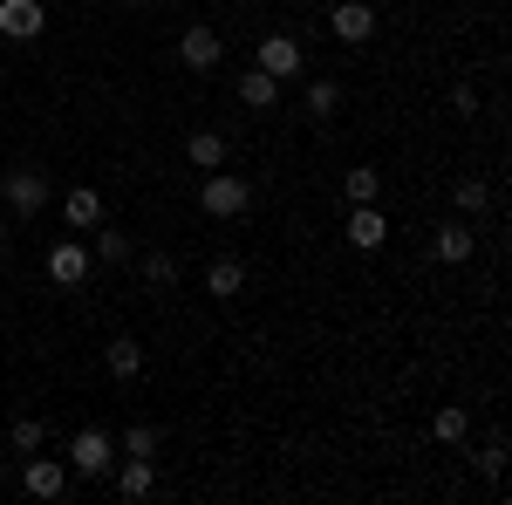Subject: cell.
<instances>
[{"label": "cell", "mask_w": 512, "mask_h": 505, "mask_svg": "<svg viewBox=\"0 0 512 505\" xmlns=\"http://www.w3.org/2000/svg\"><path fill=\"white\" fill-rule=\"evenodd\" d=\"M198 205L212 212V219H239L246 205H253V185L233 178V171H205V185H198Z\"/></svg>", "instance_id": "cell-1"}, {"label": "cell", "mask_w": 512, "mask_h": 505, "mask_svg": "<svg viewBox=\"0 0 512 505\" xmlns=\"http://www.w3.org/2000/svg\"><path fill=\"white\" fill-rule=\"evenodd\" d=\"M110 465H117L110 430H82V437H69V471H82V478H103Z\"/></svg>", "instance_id": "cell-2"}, {"label": "cell", "mask_w": 512, "mask_h": 505, "mask_svg": "<svg viewBox=\"0 0 512 505\" xmlns=\"http://www.w3.org/2000/svg\"><path fill=\"white\" fill-rule=\"evenodd\" d=\"M0 205H7L14 219H35L41 205H48V178H41V171H7V185H0Z\"/></svg>", "instance_id": "cell-3"}, {"label": "cell", "mask_w": 512, "mask_h": 505, "mask_svg": "<svg viewBox=\"0 0 512 505\" xmlns=\"http://www.w3.org/2000/svg\"><path fill=\"white\" fill-rule=\"evenodd\" d=\"M253 69H267L274 82H287V76H301V69H308V55H301V41H294V35H267Z\"/></svg>", "instance_id": "cell-4"}, {"label": "cell", "mask_w": 512, "mask_h": 505, "mask_svg": "<svg viewBox=\"0 0 512 505\" xmlns=\"http://www.w3.org/2000/svg\"><path fill=\"white\" fill-rule=\"evenodd\" d=\"M219 55H226V41L212 35V28H205V21H198V28H185V35H178V62H185V69H198V76H205V69H219Z\"/></svg>", "instance_id": "cell-5"}, {"label": "cell", "mask_w": 512, "mask_h": 505, "mask_svg": "<svg viewBox=\"0 0 512 505\" xmlns=\"http://www.w3.org/2000/svg\"><path fill=\"white\" fill-rule=\"evenodd\" d=\"M62 485H69V471L55 465V458H41V451H28V465H21V492H28V499H62Z\"/></svg>", "instance_id": "cell-6"}, {"label": "cell", "mask_w": 512, "mask_h": 505, "mask_svg": "<svg viewBox=\"0 0 512 505\" xmlns=\"http://www.w3.org/2000/svg\"><path fill=\"white\" fill-rule=\"evenodd\" d=\"M41 21H48L41 0H0V35H7V41H35Z\"/></svg>", "instance_id": "cell-7"}, {"label": "cell", "mask_w": 512, "mask_h": 505, "mask_svg": "<svg viewBox=\"0 0 512 505\" xmlns=\"http://www.w3.org/2000/svg\"><path fill=\"white\" fill-rule=\"evenodd\" d=\"M472 226H465V219H444V226H437L431 233V253L437 260H444V267H465V260H472Z\"/></svg>", "instance_id": "cell-8"}, {"label": "cell", "mask_w": 512, "mask_h": 505, "mask_svg": "<svg viewBox=\"0 0 512 505\" xmlns=\"http://www.w3.org/2000/svg\"><path fill=\"white\" fill-rule=\"evenodd\" d=\"M328 28H335V41H349V48H362V41L376 35V14H369V0H342Z\"/></svg>", "instance_id": "cell-9"}, {"label": "cell", "mask_w": 512, "mask_h": 505, "mask_svg": "<svg viewBox=\"0 0 512 505\" xmlns=\"http://www.w3.org/2000/svg\"><path fill=\"white\" fill-rule=\"evenodd\" d=\"M355 246V253H376V246H383V239H390V226H383V212H376V205H355L349 212V233H342Z\"/></svg>", "instance_id": "cell-10"}, {"label": "cell", "mask_w": 512, "mask_h": 505, "mask_svg": "<svg viewBox=\"0 0 512 505\" xmlns=\"http://www.w3.org/2000/svg\"><path fill=\"white\" fill-rule=\"evenodd\" d=\"M62 212H69L76 233H96V226H103V192H96V185H76V192L62 198Z\"/></svg>", "instance_id": "cell-11"}, {"label": "cell", "mask_w": 512, "mask_h": 505, "mask_svg": "<svg viewBox=\"0 0 512 505\" xmlns=\"http://www.w3.org/2000/svg\"><path fill=\"white\" fill-rule=\"evenodd\" d=\"M82 273H89V246H82V239H62V246L48 253V280H62V287H76Z\"/></svg>", "instance_id": "cell-12"}, {"label": "cell", "mask_w": 512, "mask_h": 505, "mask_svg": "<svg viewBox=\"0 0 512 505\" xmlns=\"http://www.w3.org/2000/svg\"><path fill=\"white\" fill-rule=\"evenodd\" d=\"M103 362H110L117 383H137V376H144V342H137V335H117V342L103 349Z\"/></svg>", "instance_id": "cell-13"}, {"label": "cell", "mask_w": 512, "mask_h": 505, "mask_svg": "<svg viewBox=\"0 0 512 505\" xmlns=\"http://www.w3.org/2000/svg\"><path fill=\"white\" fill-rule=\"evenodd\" d=\"M117 492L123 499H151V492H158V465H151V458H123Z\"/></svg>", "instance_id": "cell-14"}, {"label": "cell", "mask_w": 512, "mask_h": 505, "mask_svg": "<svg viewBox=\"0 0 512 505\" xmlns=\"http://www.w3.org/2000/svg\"><path fill=\"white\" fill-rule=\"evenodd\" d=\"M239 287H246V260H233V253H226V260H212V267H205V294L233 301Z\"/></svg>", "instance_id": "cell-15"}, {"label": "cell", "mask_w": 512, "mask_h": 505, "mask_svg": "<svg viewBox=\"0 0 512 505\" xmlns=\"http://www.w3.org/2000/svg\"><path fill=\"white\" fill-rule=\"evenodd\" d=\"M239 103H246V110H274V103H280V82L267 76V69H246V76H239Z\"/></svg>", "instance_id": "cell-16"}, {"label": "cell", "mask_w": 512, "mask_h": 505, "mask_svg": "<svg viewBox=\"0 0 512 505\" xmlns=\"http://www.w3.org/2000/svg\"><path fill=\"white\" fill-rule=\"evenodd\" d=\"M185 157H192L198 171H219V164H226V137H219V130H192V137H185Z\"/></svg>", "instance_id": "cell-17"}, {"label": "cell", "mask_w": 512, "mask_h": 505, "mask_svg": "<svg viewBox=\"0 0 512 505\" xmlns=\"http://www.w3.org/2000/svg\"><path fill=\"white\" fill-rule=\"evenodd\" d=\"M335 110H342V82H335V76H315V82H308V117H315V123H335Z\"/></svg>", "instance_id": "cell-18"}, {"label": "cell", "mask_w": 512, "mask_h": 505, "mask_svg": "<svg viewBox=\"0 0 512 505\" xmlns=\"http://www.w3.org/2000/svg\"><path fill=\"white\" fill-rule=\"evenodd\" d=\"M96 260H110V267L137 260V239L123 233V226H96Z\"/></svg>", "instance_id": "cell-19"}, {"label": "cell", "mask_w": 512, "mask_h": 505, "mask_svg": "<svg viewBox=\"0 0 512 505\" xmlns=\"http://www.w3.org/2000/svg\"><path fill=\"white\" fill-rule=\"evenodd\" d=\"M465 430H472V417H465L458 403H444V410L431 417V437H437V444H465Z\"/></svg>", "instance_id": "cell-20"}, {"label": "cell", "mask_w": 512, "mask_h": 505, "mask_svg": "<svg viewBox=\"0 0 512 505\" xmlns=\"http://www.w3.org/2000/svg\"><path fill=\"white\" fill-rule=\"evenodd\" d=\"M342 192H349V205H376V192H383V178H376L369 164H355L349 178H342Z\"/></svg>", "instance_id": "cell-21"}, {"label": "cell", "mask_w": 512, "mask_h": 505, "mask_svg": "<svg viewBox=\"0 0 512 505\" xmlns=\"http://www.w3.org/2000/svg\"><path fill=\"white\" fill-rule=\"evenodd\" d=\"M144 287H178V260H171V253H144Z\"/></svg>", "instance_id": "cell-22"}, {"label": "cell", "mask_w": 512, "mask_h": 505, "mask_svg": "<svg viewBox=\"0 0 512 505\" xmlns=\"http://www.w3.org/2000/svg\"><path fill=\"white\" fill-rule=\"evenodd\" d=\"M485 198H492V185H478V178H458L451 185V205L458 212H485Z\"/></svg>", "instance_id": "cell-23"}, {"label": "cell", "mask_w": 512, "mask_h": 505, "mask_svg": "<svg viewBox=\"0 0 512 505\" xmlns=\"http://www.w3.org/2000/svg\"><path fill=\"white\" fill-rule=\"evenodd\" d=\"M41 444H48V424H41V417H21V424H14V451L28 458V451H41Z\"/></svg>", "instance_id": "cell-24"}, {"label": "cell", "mask_w": 512, "mask_h": 505, "mask_svg": "<svg viewBox=\"0 0 512 505\" xmlns=\"http://www.w3.org/2000/svg\"><path fill=\"white\" fill-rule=\"evenodd\" d=\"M123 451H130V458H151V451H158V430H151V424H130V430H123Z\"/></svg>", "instance_id": "cell-25"}, {"label": "cell", "mask_w": 512, "mask_h": 505, "mask_svg": "<svg viewBox=\"0 0 512 505\" xmlns=\"http://www.w3.org/2000/svg\"><path fill=\"white\" fill-rule=\"evenodd\" d=\"M478 471H485V478H492V485H499V471H506V444H499V437H492V444H485V451H478Z\"/></svg>", "instance_id": "cell-26"}, {"label": "cell", "mask_w": 512, "mask_h": 505, "mask_svg": "<svg viewBox=\"0 0 512 505\" xmlns=\"http://www.w3.org/2000/svg\"><path fill=\"white\" fill-rule=\"evenodd\" d=\"M451 110H458V117H478V89L472 82H451Z\"/></svg>", "instance_id": "cell-27"}, {"label": "cell", "mask_w": 512, "mask_h": 505, "mask_svg": "<svg viewBox=\"0 0 512 505\" xmlns=\"http://www.w3.org/2000/svg\"><path fill=\"white\" fill-rule=\"evenodd\" d=\"M0 246H7V212H0Z\"/></svg>", "instance_id": "cell-28"}, {"label": "cell", "mask_w": 512, "mask_h": 505, "mask_svg": "<svg viewBox=\"0 0 512 505\" xmlns=\"http://www.w3.org/2000/svg\"><path fill=\"white\" fill-rule=\"evenodd\" d=\"M0 485H7V458H0Z\"/></svg>", "instance_id": "cell-29"}, {"label": "cell", "mask_w": 512, "mask_h": 505, "mask_svg": "<svg viewBox=\"0 0 512 505\" xmlns=\"http://www.w3.org/2000/svg\"><path fill=\"white\" fill-rule=\"evenodd\" d=\"M123 7H144V0H123Z\"/></svg>", "instance_id": "cell-30"}]
</instances>
